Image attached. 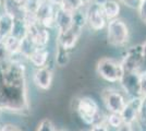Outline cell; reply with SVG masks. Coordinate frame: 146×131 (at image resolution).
I'll return each instance as SVG.
<instances>
[{
    "label": "cell",
    "mask_w": 146,
    "mask_h": 131,
    "mask_svg": "<svg viewBox=\"0 0 146 131\" xmlns=\"http://www.w3.org/2000/svg\"><path fill=\"white\" fill-rule=\"evenodd\" d=\"M0 108L21 112L30 110L25 67L21 60L0 63Z\"/></svg>",
    "instance_id": "6da1fadb"
},
{
    "label": "cell",
    "mask_w": 146,
    "mask_h": 131,
    "mask_svg": "<svg viewBox=\"0 0 146 131\" xmlns=\"http://www.w3.org/2000/svg\"><path fill=\"white\" fill-rule=\"evenodd\" d=\"M107 42L112 47H123L129 42L130 29L128 24L120 18L110 20L106 26Z\"/></svg>",
    "instance_id": "7a4b0ae2"
},
{
    "label": "cell",
    "mask_w": 146,
    "mask_h": 131,
    "mask_svg": "<svg viewBox=\"0 0 146 131\" xmlns=\"http://www.w3.org/2000/svg\"><path fill=\"white\" fill-rule=\"evenodd\" d=\"M97 74L105 81L110 83H119L124 74V69L121 61L110 57H104L96 65Z\"/></svg>",
    "instance_id": "3957f363"
},
{
    "label": "cell",
    "mask_w": 146,
    "mask_h": 131,
    "mask_svg": "<svg viewBox=\"0 0 146 131\" xmlns=\"http://www.w3.org/2000/svg\"><path fill=\"white\" fill-rule=\"evenodd\" d=\"M75 110L81 120L86 125L93 126L100 120V109L96 100L91 96H81L76 100Z\"/></svg>",
    "instance_id": "277c9868"
},
{
    "label": "cell",
    "mask_w": 146,
    "mask_h": 131,
    "mask_svg": "<svg viewBox=\"0 0 146 131\" xmlns=\"http://www.w3.org/2000/svg\"><path fill=\"white\" fill-rule=\"evenodd\" d=\"M102 100L105 108L108 112H118L121 114L123 108L127 104L128 97L120 90L113 87H106L102 92Z\"/></svg>",
    "instance_id": "5b68a950"
},
{
    "label": "cell",
    "mask_w": 146,
    "mask_h": 131,
    "mask_svg": "<svg viewBox=\"0 0 146 131\" xmlns=\"http://www.w3.org/2000/svg\"><path fill=\"white\" fill-rule=\"evenodd\" d=\"M121 63L124 71L128 72H141L144 65V55L142 44L130 47L122 57Z\"/></svg>",
    "instance_id": "8992f818"
},
{
    "label": "cell",
    "mask_w": 146,
    "mask_h": 131,
    "mask_svg": "<svg viewBox=\"0 0 146 131\" xmlns=\"http://www.w3.org/2000/svg\"><path fill=\"white\" fill-rule=\"evenodd\" d=\"M85 9L86 17H87V25L90 26L91 30L95 32L102 31L107 26L108 20L106 18L100 5L92 2L91 5L85 7Z\"/></svg>",
    "instance_id": "52a82bcc"
},
{
    "label": "cell",
    "mask_w": 146,
    "mask_h": 131,
    "mask_svg": "<svg viewBox=\"0 0 146 131\" xmlns=\"http://www.w3.org/2000/svg\"><path fill=\"white\" fill-rule=\"evenodd\" d=\"M119 84L122 88V92L127 95L128 98L141 96V72L124 71V74Z\"/></svg>",
    "instance_id": "ba28073f"
},
{
    "label": "cell",
    "mask_w": 146,
    "mask_h": 131,
    "mask_svg": "<svg viewBox=\"0 0 146 131\" xmlns=\"http://www.w3.org/2000/svg\"><path fill=\"white\" fill-rule=\"evenodd\" d=\"M56 11L57 7L51 5L47 0H42L35 13V19L46 29L56 27Z\"/></svg>",
    "instance_id": "9c48e42d"
},
{
    "label": "cell",
    "mask_w": 146,
    "mask_h": 131,
    "mask_svg": "<svg viewBox=\"0 0 146 131\" xmlns=\"http://www.w3.org/2000/svg\"><path fill=\"white\" fill-rule=\"evenodd\" d=\"M143 102H144V98L141 96L128 98L127 104L121 112V116L124 122H128L131 125L137 124L141 116V112H142V107H143Z\"/></svg>",
    "instance_id": "30bf717a"
},
{
    "label": "cell",
    "mask_w": 146,
    "mask_h": 131,
    "mask_svg": "<svg viewBox=\"0 0 146 131\" xmlns=\"http://www.w3.org/2000/svg\"><path fill=\"white\" fill-rule=\"evenodd\" d=\"M54 80V73L52 70L49 67H43V68H36L33 74V82L39 90L48 91L51 87Z\"/></svg>",
    "instance_id": "8fae6325"
},
{
    "label": "cell",
    "mask_w": 146,
    "mask_h": 131,
    "mask_svg": "<svg viewBox=\"0 0 146 131\" xmlns=\"http://www.w3.org/2000/svg\"><path fill=\"white\" fill-rule=\"evenodd\" d=\"M81 34H82V31H80V30L72 26L69 31L59 33L57 35V45L64 48V49H73L78 43Z\"/></svg>",
    "instance_id": "7c38bea8"
},
{
    "label": "cell",
    "mask_w": 146,
    "mask_h": 131,
    "mask_svg": "<svg viewBox=\"0 0 146 131\" xmlns=\"http://www.w3.org/2000/svg\"><path fill=\"white\" fill-rule=\"evenodd\" d=\"M73 25V12L62 7H57L56 11V29L59 33L69 31Z\"/></svg>",
    "instance_id": "4fadbf2b"
},
{
    "label": "cell",
    "mask_w": 146,
    "mask_h": 131,
    "mask_svg": "<svg viewBox=\"0 0 146 131\" xmlns=\"http://www.w3.org/2000/svg\"><path fill=\"white\" fill-rule=\"evenodd\" d=\"M14 17L7 12H3L0 17V41H5L12 34L14 26Z\"/></svg>",
    "instance_id": "5bb4252c"
},
{
    "label": "cell",
    "mask_w": 146,
    "mask_h": 131,
    "mask_svg": "<svg viewBox=\"0 0 146 131\" xmlns=\"http://www.w3.org/2000/svg\"><path fill=\"white\" fill-rule=\"evenodd\" d=\"M120 1L119 0H106L102 5V8L104 10V13L108 21L119 18V14L121 11L120 7Z\"/></svg>",
    "instance_id": "9a60e30c"
},
{
    "label": "cell",
    "mask_w": 146,
    "mask_h": 131,
    "mask_svg": "<svg viewBox=\"0 0 146 131\" xmlns=\"http://www.w3.org/2000/svg\"><path fill=\"white\" fill-rule=\"evenodd\" d=\"M49 58V51L46 48H37L29 58V60L36 68H43L47 66Z\"/></svg>",
    "instance_id": "2e32d148"
},
{
    "label": "cell",
    "mask_w": 146,
    "mask_h": 131,
    "mask_svg": "<svg viewBox=\"0 0 146 131\" xmlns=\"http://www.w3.org/2000/svg\"><path fill=\"white\" fill-rule=\"evenodd\" d=\"M29 34V23L24 19H15L14 20V26H13L12 34L13 36L20 38L23 41Z\"/></svg>",
    "instance_id": "e0dca14e"
},
{
    "label": "cell",
    "mask_w": 146,
    "mask_h": 131,
    "mask_svg": "<svg viewBox=\"0 0 146 131\" xmlns=\"http://www.w3.org/2000/svg\"><path fill=\"white\" fill-rule=\"evenodd\" d=\"M6 44L7 48L9 50V53L13 56L21 55V47H22V41L20 38L15 37L13 35H10L3 41Z\"/></svg>",
    "instance_id": "ac0fdd59"
},
{
    "label": "cell",
    "mask_w": 146,
    "mask_h": 131,
    "mask_svg": "<svg viewBox=\"0 0 146 131\" xmlns=\"http://www.w3.org/2000/svg\"><path fill=\"white\" fill-rule=\"evenodd\" d=\"M87 24V17H86V9L81 8L73 12V27L83 31L84 26Z\"/></svg>",
    "instance_id": "d6986e66"
},
{
    "label": "cell",
    "mask_w": 146,
    "mask_h": 131,
    "mask_svg": "<svg viewBox=\"0 0 146 131\" xmlns=\"http://www.w3.org/2000/svg\"><path fill=\"white\" fill-rule=\"evenodd\" d=\"M70 61V50L64 49L57 45L56 51V63L59 67H66Z\"/></svg>",
    "instance_id": "ffe728a7"
},
{
    "label": "cell",
    "mask_w": 146,
    "mask_h": 131,
    "mask_svg": "<svg viewBox=\"0 0 146 131\" xmlns=\"http://www.w3.org/2000/svg\"><path fill=\"white\" fill-rule=\"evenodd\" d=\"M105 120H106L107 125L109 126L110 128H113V129H118L124 122L121 114H118V112H109L106 116Z\"/></svg>",
    "instance_id": "44dd1931"
},
{
    "label": "cell",
    "mask_w": 146,
    "mask_h": 131,
    "mask_svg": "<svg viewBox=\"0 0 146 131\" xmlns=\"http://www.w3.org/2000/svg\"><path fill=\"white\" fill-rule=\"evenodd\" d=\"M61 7L69 10V11H72V12L79 10L81 8H84L81 0H63V3Z\"/></svg>",
    "instance_id": "7402d4cb"
},
{
    "label": "cell",
    "mask_w": 146,
    "mask_h": 131,
    "mask_svg": "<svg viewBox=\"0 0 146 131\" xmlns=\"http://www.w3.org/2000/svg\"><path fill=\"white\" fill-rule=\"evenodd\" d=\"M36 131H58V130L56 129L55 125L52 124V121L50 119L45 118L39 122Z\"/></svg>",
    "instance_id": "603a6c76"
},
{
    "label": "cell",
    "mask_w": 146,
    "mask_h": 131,
    "mask_svg": "<svg viewBox=\"0 0 146 131\" xmlns=\"http://www.w3.org/2000/svg\"><path fill=\"white\" fill-rule=\"evenodd\" d=\"M12 59V55L9 53L3 41H0V63H5Z\"/></svg>",
    "instance_id": "cb8c5ba5"
},
{
    "label": "cell",
    "mask_w": 146,
    "mask_h": 131,
    "mask_svg": "<svg viewBox=\"0 0 146 131\" xmlns=\"http://www.w3.org/2000/svg\"><path fill=\"white\" fill-rule=\"evenodd\" d=\"M109 128L110 127L107 125L105 118H103L100 119V120H98L96 124H94V125L92 126L90 131H109Z\"/></svg>",
    "instance_id": "d4e9b609"
},
{
    "label": "cell",
    "mask_w": 146,
    "mask_h": 131,
    "mask_svg": "<svg viewBox=\"0 0 146 131\" xmlns=\"http://www.w3.org/2000/svg\"><path fill=\"white\" fill-rule=\"evenodd\" d=\"M137 124L146 130V97H144L143 107H142V112H141V116L139 121H137Z\"/></svg>",
    "instance_id": "484cf974"
},
{
    "label": "cell",
    "mask_w": 146,
    "mask_h": 131,
    "mask_svg": "<svg viewBox=\"0 0 146 131\" xmlns=\"http://www.w3.org/2000/svg\"><path fill=\"white\" fill-rule=\"evenodd\" d=\"M141 96L146 97V72L141 73Z\"/></svg>",
    "instance_id": "4316f807"
},
{
    "label": "cell",
    "mask_w": 146,
    "mask_h": 131,
    "mask_svg": "<svg viewBox=\"0 0 146 131\" xmlns=\"http://www.w3.org/2000/svg\"><path fill=\"white\" fill-rule=\"evenodd\" d=\"M121 3L125 5L129 8H132V9H137L140 6L141 1L142 0H119Z\"/></svg>",
    "instance_id": "83f0119b"
},
{
    "label": "cell",
    "mask_w": 146,
    "mask_h": 131,
    "mask_svg": "<svg viewBox=\"0 0 146 131\" xmlns=\"http://www.w3.org/2000/svg\"><path fill=\"white\" fill-rule=\"evenodd\" d=\"M0 131H22L18 126L13 124H5L3 126L0 127Z\"/></svg>",
    "instance_id": "f1b7e54d"
},
{
    "label": "cell",
    "mask_w": 146,
    "mask_h": 131,
    "mask_svg": "<svg viewBox=\"0 0 146 131\" xmlns=\"http://www.w3.org/2000/svg\"><path fill=\"white\" fill-rule=\"evenodd\" d=\"M117 131H135L134 130L133 125L131 124H128V122H123L118 129H116Z\"/></svg>",
    "instance_id": "f546056e"
},
{
    "label": "cell",
    "mask_w": 146,
    "mask_h": 131,
    "mask_svg": "<svg viewBox=\"0 0 146 131\" xmlns=\"http://www.w3.org/2000/svg\"><path fill=\"white\" fill-rule=\"evenodd\" d=\"M142 47H143V55H144V65H143V69H142L141 73L146 72V41L142 44Z\"/></svg>",
    "instance_id": "4dcf8cb0"
},
{
    "label": "cell",
    "mask_w": 146,
    "mask_h": 131,
    "mask_svg": "<svg viewBox=\"0 0 146 131\" xmlns=\"http://www.w3.org/2000/svg\"><path fill=\"white\" fill-rule=\"evenodd\" d=\"M51 5H54L55 7H61L63 3V0H47Z\"/></svg>",
    "instance_id": "1f68e13d"
},
{
    "label": "cell",
    "mask_w": 146,
    "mask_h": 131,
    "mask_svg": "<svg viewBox=\"0 0 146 131\" xmlns=\"http://www.w3.org/2000/svg\"><path fill=\"white\" fill-rule=\"evenodd\" d=\"M12 1L14 2V3H17L18 6L23 7V8H24L25 5L27 3V1H29V0H12Z\"/></svg>",
    "instance_id": "d6a6232c"
},
{
    "label": "cell",
    "mask_w": 146,
    "mask_h": 131,
    "mask_svg": "<svg viewBox=\"0 0 146 131\" xmlns=\"http://www.w3.org/2000/svg\"><path fill=\"white\" fill-rule=\"evenodd\" d=\"M81 2H82L83 7L85 8V7H87L88 5H91L92 2H93V0H81Z\"/></svg>",
    "instance_id": "836d02e7"
},
{
    "label": "cell",
    "mask_w": 146,
    "mask_h": 131,
    "mask_svg": "<svg viewBox=\"0 0 146 131\" xmlns=\"http://www.w3.org/2000/svg\"><path fill=\"white\" fill-rule=\"evenodd\" d=\"M105 1H106V0H93V2H95V3H97V5H100V6L103 5Z\"/></svg>",
    "instance_id": "e575fe53"
},
{
    "label": "cell",
    "mask_w": 146,
    "mask_h": 131,
    "mask_svg": "<svg viewBox=\"0 0 146 131\" xmlns=\"http://www.w3.org/2000/svg\"><path fill=\"white\" fill-rule=\"evenodd\" d=\"M1 5H2V0H0V7H1Z\"/></svg>",
    "instance_id": "d590c367"
},
{
    "label": "cell",
    "mask_w": 146,
    "mask_h": 131,
    "mask_svg": "<svg viewBox=\"0 0 146 131\" xmlns=\"http://www.w3.org/2000/svg\"><path fill=\"white\" fill-rule=\"evenodd\" d=\"M1 112H2V109H1V108H0V114H1Z\"/></svg>",
    "instance_id": "8d00e7d4"
},
{
    "label": "cell",
    "mask_w": 146,
    "mask_h": 131,
    "mask_svg": "<svg viewBox=\"0 0 146 131\" xmlns=\"http://www.w3.org/2000/svg\"><path fill=\"white\" fill-rule=\"evenodd\" d=\"M82 131H90V130H82Z\"/></svg>",
    "instance_id": "74e56055"
},
{
    "label": "cell",
    "mask_w": 146,
    "mask_h": 131,
    "mask_svg": "<svg viewBox=\"0 0 146 131\" xmlns=\"http://www.w3.org/2000/svg\"><path fill=\"white\" fill-rule=\"evenodd\" d=\"M143 1H145V2H146V0H143Z\"/></svg>",
    "instance_id": "f35d334b"
},
{
    "label": "cell",
    "mask_w": 146,
    "mask_h": 131,
    "mask_svg": "<svg viewBox=\"0 0 146 131\" xmlns=\"http://www.w3.org/2000/svg\"><path fill=\"white\" fill-rule=\"evenodd\" d=\"M59 131H63V130H59Z\"/></svg>",
    "instance_id": "ab89813d"
},
{
    "label": "cell",
    "mask_w": 146,
    "mask_h": 131,
    "mask_svg": "<svg viewBox=\"0 0 146 131\" xmlns=\"http://www.w3.org/2000/svg\"><path fill=\"white\" fill-rule=\"evenodd\" d=\"M0 17H1V15H0Z\"/></svg>",
    "instance_id": "60d3db41"
}]
</instances>
